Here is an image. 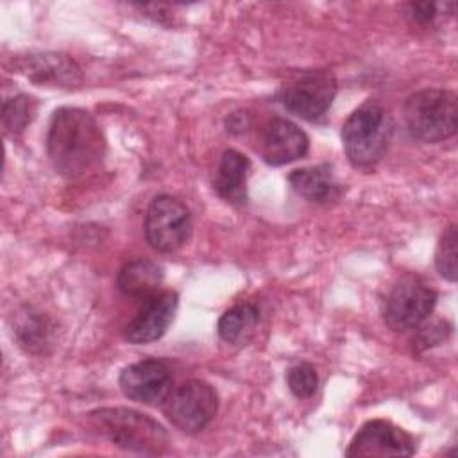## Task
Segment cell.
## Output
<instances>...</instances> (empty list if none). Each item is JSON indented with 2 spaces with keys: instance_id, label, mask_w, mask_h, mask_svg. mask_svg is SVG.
<instances>
[{
  "instance_id": "6da1fadb",
  "label": "cell",
  "mask_w": 458,
  "mask_h": 458,
  "mask_svg": "<svg viewBox=\"0 0 458 458\" xmlns=\"http://www.w3.org/2000/svg\"><path fill=\"white\" fill-rule=\"evenodd\" d=\"M106 138L95 116L81 107H61L54 113L47 150L54 170L64 179H81L95 172L106 157Z\"/></svg>"
},
{
  "instance_id": "7a4b0ae2",
  "label": "cell",
  "mask_w": 458,
  "mask_h": 458,
  "mask_svg": "<svg viewBox=\"0 0 458 458\" xmlns=\"http://www.w3.org/2000/svg\"><path fill=\"white\" fill-rule=\"evenodd\" d=\"M91 426L113 445L140 454H159L168 437L152 417L131 408H97L89 411Z\"/></svg>"
},
{
  "instance_id": "3957f363",
  "label": "cell",
  "mask_w": 458,
  "mask_h": 458,
  "mask_svg": "<svg viewBox=\"0 0 458 458\" xmlns=\"http://www.w3.org/2000/svg\"><path fill=\"white\" fill-rule=\"evenodd\" d=\"M392 132L394 122L388 111L372 100L360 106L342 127V143L351 165L374 166L385 156Z\"/></svg>"
},
{
  "instance_id": "277c9868",
  "label": "cell",
  "mask_w": 458,
  "mask_h": 458,
  "mask_svg": "<svg viewBox=\"0 0 458 458\" xmlns=\"http://www.w3.org/2000/svg\"><path fill=\"white\" fill-rule=\"evenodd\" d=\"M403 113L406 127L415 140L435 143L456 132L458 100L449 89H420L406 98Z\"/></svg>"
},
{
  "instance_id": "5b68a950",
  "label": "cell",
  "mask_w": 458,
  "mask_h": 458,
  "mask_svg": "<svg viewBox=\"0 0 458 458\" xmlns=\"http://www.w3.org/2000/svg\"><path fill=\"white\" fill-rule=\"evenodd\" d=\"M437 292L431 284L415 274H404L390 288L385 304L383 318L394 331L417 329L433 311Z\"/></svg>"
},
{
  "instance_id": "8992f818",
  "label": "cell",
  "mask_w": 458,
  "mask_h": 458,
  "mask_svg": "<svg viewBox=\"0 0 458 458\" xmlns=\"http://www.w3.org/2000/svg\"><path fill=\"white\" fill-rule=\"evenodd\" d=\"M145 238L157 252H175L191 236L190 209L172 195H157L145 213Z\"/></svg>"
},
{
  "instance_id": "52a82bcc",
  "label": "cell",
  "mask_w": 458,
  "mask_h": 458,
  "mask_svg": "<svg viewBox=\"0 0 458 458\" xmlns=\"http://www.w3.org/2000/svg\"><path fill=\"white\" fill-rule=\"evenodd\" d=\"M218 395L215 388L200 379H190L172 390L163 401L166 419L184 433L202 431L216 415Z\"/></svg>"
},
{
  "instance_id": "ba28073f",
  "label": "cell",
  "mask_w": 458,
  "mask_h": 458,
  "mask_svg": "<svg viewBox=\"0 0 458 458\" xmlns=\"http://www.w3.org/2000/svg\"><path fill=\"white\" fill-rule=\"evenodd\" d=\"M336 88V79L331 72H306L284 88L283 106L304 120H317L333 104Z\"/></svg>"
},
{
  "instance_id": "9c48e42d",
  "label": "cell",
  "mask_w": 458,
  "mask_h": 458,
  "mask_svg": "<svg viewBox=\"0 0 458 458\" xmlns=\"http://www.w3.org/2000/svg\"><path fill=\"white\" fill-rule=\"evenodd\" d=\"M415 453V442L403 428L394 426L388 420L374 419L365 422L352 437L345 456H411Z\"/></svg>"
},
{
  "instance_id": "30bf717a",
  "label": "cell",
  "mask_w": 458,
  "mask_h": 458,
  "mask_svg": "<svg viewBox=\"0 0 458 458\" xmlns=\"http://www.w3.org/2000/svg\"><path fill=\"white\" fill-rule=\"evenodd\" d=\"M120 388L131 401L161 404L172 392L170 367L161 360H141L127 365L120 374Z\"/></svg>"
},
{
  "instance_id": "8fae6325",
  "label": "cell",
  "mask_w": 458,
  "mask_h": 458,
  "mask_svg": "<svg viewBox=\"0 0 458 458\" xmlns=\"http://www.w3.org/2000/svg\"><path fill=\"white\" fill-rule=\"evenodd\" d=\"M177 304L179 297L175 292H157L143 299L141 308L125 326L123 338L134 345L161 338L175 317Z\"/></svg>"
},
{
  "instance_id": "7c38bea8",
  "label": "cell",
  "mask_w": 458,
  "mask_h": 458,
  "mask_svg": "<svg viewBox=\"0 0 458 458\" xmlns=\"http://www.w3.org/2000/svg\"><path fill=\"white\" fill-rule=\"evenodd\" d=\"M310 140L299 125L286 118L268 120L259 132V154L265 163L281 166L302 157L308 152Z\"/></svg>"
},
{
  "instance_id": "4fadbf2b",
  "label": "cell",
  "mask_w": 458,
  "mask_h": 458,
  "mask_svg": "<svg viewBox=\"0 0 458 458\" xmlns=\"http://www.w3.org/2000/svg\"><path fill=\"white\" fill-rule=\"evenodd\" d=\"M16 68L32 82L50 84L55 88H73L82 81L77 63L72 57L55 52L29 54L20 57L16 61Z\"/></svg>"
},
{
  "instance_id": "5bb4252c",
  "label": "cell",
  "mask_w": 458,
  "mask_h": 458,
  "mask_svg": "<svg viewBox=\"0 0 458 458\" xmlns=\"http://www.w3.org/2000/svg\"><path fill=\"white\" fill-rule=\"evenodd\" d=\"M161 283L163 268L147 258H138L125 263L116 276L118 290L129 297L138 299H147L157 293Z\"/></svg>"
},
{
  "instance_id": "9a60e30c",
  "label": "cell",
  "mask_w": 458,
  "mask_h": 458,
  "mask_svg": "<svg viewBox=\"0 0 458 458\" xmlns=\"http://www.w3.org/2000/svg\"><path fill=\"white\" fill-rule=\"evenodd\" d=\"M288 182L295 193L318 204L335 200L340 195V184L336 182L329 165L293 170L288 175Z\"/></svg>"
},
{
  "instance_id": "2e32d148",
  "label": "cell",
  "mask_w": 458,
  "mask_h": 458,
  "mask_svg": "<svg viewBox=\"0 0 458 458\" xmlns=\"http://www.w3.org/2000/svg\"><path fill=\"white\" fill-rule=\"evenodd\" d=\"M249 166L250 163L242 152L234 148L224 150L215 175L216 193L227 202H243Z\"/></svg>"
},
{
  "instance_id": "e0dca14e",
  "label": "cell",
  "mask_w": 458,
  "mask_h": 458,
  "mask_svg": "<svg viewBox=\"0 0 458 458\" xmlns=\"http://www.w3.org/2000/svg\"><path fill=\"white\" fill-rule=\"evenodd\" d=\"M259 322V311L254 304L243 302L229 308L216 324L218 336L233 345L245 344L256 331Z\"/></svg>"
},
{
  "instance_id": "ac0fdd59",
  "label": "cell",
  "mask_w": 458,
  "mask_h": 458,
  "mask_svg": "<svg viewBox=\"0 0 458 458\" xmlns=\"http://www.w3.org/2000/svg\"><path fill=\"white\" fill-rule=\"evenodd\" d=\"M36 113V102L32 97L27 95H16L4 102V127L11 134H20L25 131V127L30 123Z\"/></svg>"
},
{
  "instance_id": "d6986e66",
  "label": "cell",
  "mask_w": 458,
  "mask_h": 458,
  "mask_svg": "<svg viewBox=\"0 0 458 458\" xmlns=\"http://www.w3.org/2000/svg\"><path fill=\"white\" fill-rule=\"evenodd\" d=\"M456 245H458V234H456V225L453 224L440 236V242H438L437 252H435V267H437L438 274L451 283H454L456 276H458Z\"/></svg>"
},
{
  "instance_id": "ffe728a7",
  "label": "cell",
  "mask_w": 458,
  "mask_h": 458,
  "mask_svg": "<svg viewBox=\"0 0 458 458\" xmlns=\"http://www.w3.org/2000/svg\"><path fill=\"white\" fill-rule=\"evenodd\" d=\"M286 381H288L290 392L299 399L311 397L318 385L317 372H315L313 365H310V363H299V365L292 367L288 370Z\"/></svg>"
},
{
  "instance_id": "44dd1931",
  "label": "cell",
  "mask_w": 458,
  "mask_h": 458,
  "mask_svg": "<svg viewBox=\"0 0 458 458\" xmlns=\"http://www.w3.org/2000/svg\"><path fill=\"white\" fill-rule=\"evenodd\" d=\"M18 335H20L21 345H27L30 349L34 345H41L43 342H47L45 326L36 317H25L23 322L20 324V327H18Z\"/></svg>"
},
{
  "instance_id": "7402d4cb",
  "label": "cell",
  "mask_w": 458,
  "mask_h": 458,
  "mask_svg": "<svg viewBox=\"0 0 458 458\" xmlns=\"http://www.w3.org/2000/svg\"><path fill=\"white\" fill-rule=\"evenodd\" d=\"M410 16L417 23H429L437 16V5L429 2H420V4H410Z\"/></svg>"
}]
</instances>
